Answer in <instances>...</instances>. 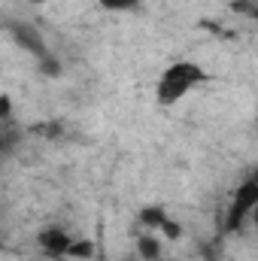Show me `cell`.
Returning a JSON list of instances; mask_svg holds the SVG:
<instances>
[{
  "label": "cell",
  "instance_id": "obj_13",
  "mask_svg": "<svg viewBox=\"0 0 258 261\" xmlns=\"http://www.w3.org/2000/svg\"><path fill=\"white\" fill-rule=\"evenodd\" d=\"M3 149H6V137H3V130H0V155H3Z\"/></svg>",
  "mask_w": 258,
  "mask_h": 261
},
{
  "label": "cell",
  "instance_id": "obj_10",
  "mask_svg": "<svg viewBox=\"0 0 258 261\" xmlns=\"http://www.w3.org/2000/svg\"><path fill=\"white\" fill-rule=\"evenodd\" d=\"M158 234H161L164 240H179V237H183V225H179V222L170 216V219H167V222L158 228Z\"/></svg>",
  "mask_w": 258,
  "mask_h": 261
},
{
  "label": "cell",
  "instance_id": "obj_8",
  "mask_svg": "<svg viewBox=\"0 0 258 261\" xmlns=\"http://www.w3.org/2000/svg\"><path fill=\"white\" fill-rule=\"evenodd\" d=\"M104 12H140L143 0H97Z\"/></svg>",
  "mask_w": 258,
  "mask_h": 261
},
{
  "label": "cell",
  "instance_id": "obj_4",
  "mask_svg": "<svg viewBox=\"0 0 258 261\" xmlns=\"http://www.w3.org/2000/svg\"><path fill=\"white\" fill-rule=\"evenodd\" d=\"M12 40H15V46H18V49L31 52L37 61H40V58H46V55H52V52H49V46H46V40L40 37V31H37L34 24H28V21H15V24H12Z\"/></svg>",
  "mask_w": 258,
  "mask_h": 261
},
{
  "label": "cell",
  "instance_id": "obj_9",
  "mask_svg": "<svg viewBox=\"0 0 258 261\" xmlns=\"http://www.w3.org/2000/svg\"><path fill=\"white\" fill-rule=\"evenodd\" d=\"M37 70H40L43 76L55 79V76H61V61H58L55 55H46V58H40V61H37Z\"/></svg>",
  "mask_w": 258,
  "mask_h": 261
},
{
  "label": "cell",
  "instance_id": "obj_2",
  "mask_svg": "<svg viewBox=\"0 0 258 261\" xmlns=\"http://www.w3.org/2000/svg\"><path fill=\"white\" fill-rule=\"evenodd\" d=\"M255 203H258V179L249 176L234 192V200H231L228 216H225V231H240V225L255 213Z\"/></svg>",
  "mask_w": 258,
  "mask_h": 261
},
{
  "label": "cell",
  "instance_id": "obj_11",
  "mask_svg": "<svg viewBox=\"0 0 258 261\" xmlns=\"http://www.w3.org/2000/svg\"><path fill=\"white\" fill-rule=\"evenodd\" d=\"M12 116V97L6 91H0V122H6Z\"/></svg>",
  "mask_w": 258,
  "mask_h": 261
},
{
  "label": "cell",
  "instance_id": "obj_7",
  "mask_svg": "<svg viewBox=\"0 0 258 261\" xmlns=\"http://www.w3.org/2000/svg\"><path fill=\"white\" fill-rule=\"evenodd\" d=\"M94 240L91 237H76L73 243H70V249H67V258L70 261H88L91 255H94Z\"/></svg>",
  "mask_w": 258,
  "mask_h": 261
},
{
  "label": "cell",
  "instance_id": "obj_1",
  "mask_svg": "<svg viewBox=\"0 0 258 261\" xmlns=\"http://www.w3.org/2000/svg\"><path fill=\"white\" fill-rule=\"evenodd\" d=\"M207 82H213V73L203 64H197L192 58H176L161 70V76L155 82V103L167 110V107L179 103L186 94L197 91Z\"/></svg>",
  "mask_w": 258,
  "mask_h": 261
},
{
  "label": "cell",
  "instance_id": "obj_12",
  "mask_svg": "<svg viewBox=\"0 0 258 261\" xmlns=\"http://www.w3.org/2000/svg\"><path fill=\"white\" fill-rule=\"evenodd\" d=\"M18 3H31V6H43L46 0H18Z\"/></svg>",
  "mask_w": 258,
  "mask_h": 261
},
{
  "label": "cell",
  "instance_id": "obj_14",
  "mask_svg": "<svg viewBox=\"0 0 258 261\" xmlns=\"http://www.w3.org/2000/svg\"><path fill=\"white\" fill-rule=\"evenodd\" d=\"M119 261H134V258H119Z\"/></svg>",
  "mask_w": 258,
  "mask_h": 261
},
{
  "label": "cell",
  "instance_id": "obj_6",
  "mask_svg": "<svg viewBox=\"0 0 258 261\" xmlns=\"http://www.w3.org/2000/svg\"><path fill=\"white\" fill-rule=\"evenodd\" d=\"M137 258L140 261H161V237L155 231H143L137 237Z\"/></svg>",
  "mask_w": 258,
  "mask_h": 261
},
{
  "label": "cell",
  "instance_id": "obj_5",
  "mask_svg": "<svg viewBox=\"0 0 258 261\" xmlns=\"http://www.w3.org/2000/svg\"><path fill=\"white\" fill-rule=\"evenodd\" d=\"M167 219H170V213L164 203H146L137 210V222L143 225V231H158Z\"/></svg>",
  "mask_w": 258,
  "mask_h": 261
},
{
  "label": "cell",
  "instance_id": "obj_3",
  "mask_svg": "<svg viewBox=\"0 0 258 261\" xmlns=\"http://www.w3.org/2000/svg\"><path fill=\"white\" fill-rule=\"evenodd\" d=\"M73 240H76L73 231L64 228V225H46V228L37 231V246H40V252L52 261H64L67 249H70Z\"/></svg>",
  "mask_w": 258,
  "mask_h": 261
}]
</instances>
